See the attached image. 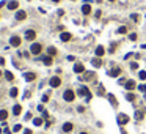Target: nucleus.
Listing matches in <instances>:
<instances>
[{
    "label": "nucleus",
    "instance_id": "obj_1",
    "mask_svg": "<svg viewBox=\"0 0 146 134\" xmlns=\"http://www.w3.org/2000/svg\"><path fill=\"white\" fill-rule=\"evenodd\" d=\"M41 51H43V46H41L39 43H33L30 46V52H32V54H35V55H39Z\"/></svg>",
    "mask_w": 146,
    "mask_h": 134
},
{
    "label": "nucleus",
    "instance_id": "obj_2",
    "mask_svg": "<svg viewBox=\"0 0 146 134\" xmlns=\"http://www.w3.org/2000/svg\"><path fill=\"white\" fill-rule=\"evenodd\" d=\"M63 98H65V101L72 103V101H74V98H75V93H74L72 90H66L65 93H63Z\"/></svg>",
    "mask_w": 146,
    "mask_h": 134
},
{
    "label": "nucleus",
    "instance_id": "obj_3",
    "mask_svg": "<svg viewBox=\"0 0 146 134\" xmlns=\"http://www.w3.org/2000/svg\"><path fill=\"white\" fill-rule=\"evenodd\" d=\"M116 120H118V123H119L121 126H124V125L129 123V117H127L126 114H119L118 117H116Z\"/></svg>",
    "mask_w": 146,
    "mask_h": 134
},
{
    "label": "nucleus",
    "instance_id": "obj_4",
    "mask_svg": "<svg viewBox=\"0 0 146 134\" xmlns=\"http://www.w3.org/2000/svg\"><path fill=\"white\" fill-rule=\"evenodd\" d=\"M49 84H50V87H54V88H57V87H60L61 85V79L58 77V76H54L50 80H49Z\"/></svg>",
    "mask_w": 146,
    "mask_h": 134
},
{
    "label": "nucleus",
    "instance_id": "obj_5",
    "mask_svg": "<svg viewBox=\"0 0 146 134\" xmlns=\"http://www.w3.org/2000/svg\"><path fill=\"white\" fill-rule=\"evenodd\" d=\"M35 38H36V32H35V30L30 28V30L25 32V39H27V41H33Z\"/></svg>",
    "mask_w": 146,
    "mask_h": 134
},
{
    "label": "nucleus",
    "instance_id": "obj_6",
    "mask_svg": "<svg viewBox=\"0 0 146 134\" xmlns=\"http://www.w3.org/2000/svg\"><path fill=\"white\" fill-rule=\"evenodd\" d=\"M21 41H22V39H21L19 36H11V38H10V44H11V46H14V48L21 46Z\"/></svg>",
    "mask_w": 146,
    "mask_h": 134
},
{
    "label": "nucleus",
    "instance_id": "obj_7",
    "mask_svg": "<svg viewBox=\"0 0 146 134\" xmlns=\"http://www.w3.org/2000/svg\"><path fill=\"white\" fill-rule=\"evenodd\" d=\"M74 73H77V74L85 73V66L82 65V63H75V65H74Z\"/></svg>",
    "mask_w": 146,
    "mask_h": 134
},
{
    "label": "nucleus",
    "instance_id": "obj_8",
    "mask_svg": "<svg viewBox=\"0 0 146 134\" xmlns=\"http://www.w3.org/2000/svg\"><path fill=\"white\" fill-rule=\"evenodd\" d=\"M71 38H72V35H71V33H68V32H63V33L60 35V39H61L63 43H68Z\"/></svg>",
    "mask_w": 146,
    "mask_h": 134
},
{
    "label": "nucleus",
    "instance_id": "obj_9",
    "mask_svg": "<svg viewBox=\"0 0 146 134\" xmlns=\"http://www.w3.org/2000/svg\"><path fill=\"white\" fill-rule=\"evenodd\" d=\"M94 52H96V57L101 59V57H104V54H105V49H104V46H97Z\"/></svg>",
    "mask_w": 146,
    "mask_h": 134
},
{
    "label": "nucleus",
    "instance_id": "obj_10",
    "mask_svg": "<svg viewBox=\"0 0 146 134\" xmlns=\"http://www.w3.org/2000/svg\"><path fill=\"white\" fill-rule=\"evenodd\" d=\"M79 95L80 96H88V95H91V93L88 90V87H80V88H79Z\"/></svg>",
    "mask_w": 146,
    "mask_h": 134
},
{
    "label": "nucleus",
    "instance_id": "obj_11",
    "mask_svg": "<svg viewBox=\"0 0 146 134\" xmlns=\"http://www.w3.org/2000/svg\"><path fill=\"white\" fill-rule=\"evenodd\" d=\"M82 13H83L85 16H88V14L91 13V5H90V3H85L83 7H82Z\"/></svg>",
    "mask_w": 146,
    "mask_h": 134
},
{
    "label": "nucleus",
    "instance_id": "obj_12",
    "mask_svg": "<svg viewBox=\"0 0 146 134\" xmlns=\"http://www.w3.org/2000/svg\"><path fill=\"white\" fill-rule=\"evenodd\" d=\"M24 77H25L27 82H32V80L36 79V74H35V73H25V74H24Z\"/></svg>",
    "mask_w": 146,
    "mask_h": 134
},
{
    "label": "nucleus",
    "instance_id": "obj_13",
    "mask_svg": "<svg viewBox=\"0 0 146 134\" xmlns=\"http://www.w3.org/2000/svg\"><path fill=\"white\" fill-rule=\"evenodd\" d=\"M25 17H27V13H25V11H17V13H16V19H17V21H24Z\"/></svg>",
    "mask_w": 146,
    "mask_h": 134
},
{
    "label": "nucleus",
    "instance_id": "obj_14",
    "mask_svg": "<svg viewBox=\"0 0 146 134\" xmlns=\"http://www.w3.org/2000/svg\"><path fill=\"white\" fill-rule=\"evenodd\" d=\"M124 85H126V88L129 90V92H132L133 88H135V82H133V80H126Z\"/></svg>",
    "mask_w": 146,
    "mask_h": 134
},
{
    "label": "nucleus",
    "instance_id": "obj_15",
    "mask_svg": "<svg viewBox=\"0 0 146 134\" xmlns=\"http://www.w3.org/2000/svg\"><path fill=\"white\" fill-rule=\"evenodd\" d=\"M112 77H116V76H119L121 74V68H113V69H110V73H108Z\"/></svg>",
    "mask_w": 146,
    "mask_h": 134
},
{
    "label": "nucleus",
    "instance_id": "obj_16",
    "mask_svg": "<svg viewBox=\"0 0 146 134\" xmlns=\"http://www.w3.org/2000/svg\"><path fill=\"white\" fill-rule=\"evenodd\" d=\"M72 128H74V125L68 121V123L63 125V131H65V132H71V131H72Z\"/></svg>",
    "mask_w": 146,
    "mask_h": 134
},
{
    "label": "nucleus",
    "instance_id": "obj_17",
    "mask_svg": "<svg viewBox=\"0 0 146 134\" xmlns=\"http://www.w3.org/2000/svg\"><path fill=\"white\" fill-rule=\"evenodd\" d=\"M91 63H93V65H94L96 68H101V66H102V60L99 59V57H96V59H93V60H91Z\"/></svg>",
    "mask_w": 146,
    "mask_h": 134
},
{
    "label": "nucleus",
    "instance_id": "obj_18",
    "mask_svg": "<svg viewBox=\"0 0 146 134\" xmlns=\"http://www.w3.org/2000/svg\"><path fill=\"white\" fill-rule=\"evenodd\" d=\"M21 112H22V106L21 104H16V106L13 107V114L14 115H21Z\"/></svg>",
    "mask_w": 146,
    "mask_h": 134
},
{
    "label": "nucleus",
    "instance_id": "obj_19",
    "mask_svg": "<svg viewBox=\"0 0 146 134\" xmlns=\"http://www.w3.org/2000/svg\"><path fill=\"white\" fill-rule=\"evenodd\" d=\"M17 7H19V3H17L16 0H11L8 3V10H17Z\"/></svg>",
    "mask_w": 146,
    "mask_h": 134
},
{
    "label": "nucleus",
    "instance_id": "obj_20",
    "mask_svg": "<svg viewBox=\"0 0 146 134\" xmlns=\"http://www.w3.org/2000/svg\"><path fill=\"white\" fill-rule=\"evenodd\" d=\"M43 63H44L46 66H50V65H52V57H50V55H46L44 59H43Z\"/></svg>",
    "mask_w": 146,
    "mask_h": 134
},
{
    "label": "nucleus",
    "instance_id": "obj_21",
    "mask_svg": "<svg viewBox=\"0 0 146 134\" xmlns=\"http://www.w3.org/2000/svg\"><path fill=\"white\" fill-rule=\"evenodd\" d=\"M93 77H94V73H85L83 77H82V80H91Z\"/></svg>",
    "mask_w": 146,
    "mask_h": 134
},
{
    "label": "nucleus",
    "instance_id": "obj_22",
    "mask_svg": "<svg viewBox=\"0 0 146 134\" xmlns=\"http://www.w3.org/2000/svg\"><path fill=\"white\" fill-rule=\"evenodd\" d=\"M7 118H8V112H7L5 109H2V110H0V120H2V121H5Z\"/></svg>",
    "mask_w": 146,
    "mask_h": 134
},
{
    "label": "nucleus",
    "instance_id": "obj_23",
    "mask_svg": "<svg viewBox=\"0 0 146 134\" xmlns=\"http://www.w3.org/2000/svg\"><path fill=\"white\" fill-rule=\"evenodd\" d=\"M17 93H19V90H17L16 87H13V88L10 90V96H11V98H16V96H17Z\"/></svg>",
    "mask_w": 146,
    "mask_h": 134
},
{
    "label": "nucleus",
    "instance_id": "obj_24",
    "mask_svg": "<svg viewBox=\"0 0 146 134\" xmlns=\"http://www.w3.org/2000/svg\"><path fill=\"white\" fill-rule=\"evenodd\" d=\"M47 54H49L50 57H54V55H57V49H55V48H52V46H50V48L47 49Z\"/></svg>",
    "mask_w": 146,
    "mask_h": 134
},
{
    "label": "nucleus",
    "instance_id": "obj_25",
    "mask_svg": "<svg viewBox=\"0 0 146 134\" xmlns=\"http://www.w3.org/2000/svg\"><path fill=\"white\" fill-rule=\"evenodd\" d=\"M143 117H144V114L141 112V110H137V112H135V118L137 120H143Z\"/></svg>",
    "mask_w": 146,
    "mask_h": 134
},
{
    "label": "nucleus",
    "instance_id": "obj_26",
    "mask_svg": "<svg viewBox=\"0 0 146 134\" xmlns=\"http://www.w3.org/2000/svg\"><path fill=\"white\" fill-rule=\"evenodd\" d=\"M5 77H7V80H13V79H14V76H13V73L5 71Z\"/></svg>",
    "mask_w": 146,
    "mask_h": 134
},
{
    "label": "nucleus",
    "instance_id": "obj_27",
    "mask_svg": "<svg viewBox=\"0 0 146 134\" xmlns=\"http://www.w3.org/2000/svg\"><path fill=\"white\" fill-rule=\"evenodd\" d=\"M33 125L35 126H41L43 125V118H33Z\"/></svg>",
    "mask_w": 146,
    "mask_h": 134
},
{
    "label": "nucleus",
    "instance_id": "obj_28",
    "mask_svg": "<svg viewBox=\"0 0 146 134\" xmlns=\"http://www.w3.org/2000/svg\"><path fill=\"white\" fill-rule=\"evenodd\" d=\"M118 33H121V35H124V33H127V27H124V25H121V27L118 28Z\"/></svg>",
    "mask_w": 146,
    "mask_h": 134
},
{
    "label": "nucleus",
    "instance_id": "obj_29",
    "mask_svg": "<svg viewBox=\"0 0 146 134\" xmlns=\"http://www.w3.org/2000/svg\"><path fill=\"white\" fill-rule=\"evenodd\" d=\"M108 100H110V103H112L113 106H116V104H118V101L115 100V96H113V95H108Z\"/></svg>",
    "mask_w": 146,
    "mask_h": 134
},
{
    "label": "nucleus",
    "instance_id": "obj_30",
    "mask_svg": "<svg viewBox=\"0 0 146 134\" xmlns=\"http://www.w3.org/2000/svg\"><path fill=\"white\" fill-rule=\"evenodd\" d=\"M126 98H127V101H133L135 100V95H133V93H127Z\"/></svg>",
    "mask_w": 146,
    "mask_h": 134
},
{
    "label": "nucleus",
    "instance_id": "obj_31",
    "mask_svg": "<svg viewBox=\"0 0 146 134\" xmlns=\"http://www.w3.org/2000/svg\"><path fill=\"white\" fill-rule=\"evenodd\" d=\"M138 77L141 79V80H144V79H146V71H140V73H138Z\"/></svg>",
    "mask_w": 146,
    "mask_h": 134
},
{
    "label": "nucleus",
    "instance_id": "obj_32",
    "mask_svg": "<svg viewBox=\"0 0 146 134\" xmlns=\"http://www.w3.org/2000/svg\"><path fill=\"white\" fill-rule=\"evenodd\" d=\"M138 90L143 92V93H146V84H140V85H138Z\"/></svg>",
    "mask_w": 146,
    "mask_h": 134
},
{
    "label": "nucleus",
    "instance_id": "obj_33",
    "mask_svg": "<svg viewBox=\"0 0 146 134\" xmlns=\"http://www.w3.org/2000/svg\"><path fill=\"white\" fill-rule=\"evenodd\" d=\"M129 39H130V41H135V39H137V33H130L129 35Z\"/></svg>",
    "mask_w": 146,
    "mask_h": 134
},
{
    "label": "nucleus",
    "instance_id": "obj_34",
    "mask_svg": "<svg viewBox=\"0 0 146 134\" xmlns=\"http://www.w3.org/2000/svg\"><path fill=\"white\" fill-rule=\"evenodd\" d=\"M115 49H116V43H112V46H110V54H112V52H115Z\"/></svg>",
    "mask_w": 146,
    "mask_h": 134
},
{
    "label": "nucleus",
    "instance_id": "obj_35",
    "mask_svg": "<svg viewBox=\"0 0 146 134\" xmlns=\"http://www.w3.org/2000/svg\"><path fill=\"white\" fill-rule=\"evenodd\" d=\"M21 129H22V126H21V125H14V128H13V131H14V132L21 131Z\"/></svg>",
    "mask_w": 146,
    "mask_h": 134
},
{
    "label": "nucleus",
    "instance_id": "obj_36",
    "mask_svg": "<svg viewBox=\"0 0 146 134\" xmlns=\"http://www.w3.org/2000/svg\"><path fill=\"white\" fill-rule=\"evenodd\" d=\"M105 93V88H104V85H99V95H104Z\"/></svg>",
    "mask_w": 146,
    "mask_h": 134
},
{
    "label": "nucleus",
    "instance_id": "obj_37",
    "mask_svg": "<svg viewBox=\"0 0 146 134\" xmlns=\"http://www.w3.org/2000/svg\"><path fill=\"white\" fill-rule=\"evenodd\" d=\"M130 68H132V69H137V68H138V65H137L135 62H133V63H130Z\"/></svg>",
    "mask_w": 146,
    "mask_h": 134
},
{
    "label": "nucleus",
    "instance_id": "obj_38",
    "mask_svg": "<svg viewBox=\"0 0 146 134\" xmlns=\"http://www.w3.org/2000/svg\"><path fill=\"white\" fill-rule=\"evenodd\" d=\"M49 101V95H44L43 96V103H47Z\"/></svg>",
    "mask_w": 146,
    "mask_h": 134
},
{
    "label": "nucleus",
    "instance_id": "obj_39",
    "mask_svg": "<svg viewBox=\"0 0 146 134\" xmlns=\"http://www.w3.org/2000/svg\"><path fill=\"white\" fill-rule=\"evenodd\" d=\"M132 21L137 22V21H138V14H132Z\"/></svg>",
    "mask_w": 146,
    "mask_h": 134
},
{
    "label": "nucleus",
    "instance_id": "obj_40",
    "mask_svg": "<svg viewBox=\"0 0 146 134\" xmlns=\"http://www.w3.org/2000/svg\"><path fill=\"white\" fill-rule=\"evenodd\" d=\"M24 134H33V132H32V129H25V131H24Z\"/></svg>",
    "mask_w": 146,
    "mask_h": 134
},
{
    "label": "nucleus",
    "instance_id": "obj_41",
    "mask_svg": "<svg viewBox=\"0 0 146 134\" xmlns=\"http://www.w3.org/2000/svg\"><path fill=\"white\" fill-rule=\"evenodd\" d=\"M5 134H11V131L8 129V128H5Z\"/></svg>",
    "mask_w": 146,
    "mask_h": 134
},
{
    "label": "nucleus",
    "instance_id": "obj_42",
    "mask_svg": "<svg viewBox=\"0 0 146 134\" xmlns=\"http://www.w3.org/2000/svg\"><path fill=\"white\" fill-rule=\"evenodd\" d=\"M0 65H5V60L2 59V57H0Z\"/></svg>",
    "mask_w": 146,
    "mask_h": 134
},
{
    "label": "nucleus",
    "instance_id": "obj_43",
    "mask_svg": "<svg viewBox=\"0 0 146 134\" xmlns=\"http://www.w3.org/2000/svg\"><path fill=\"white\" fill-rule=\"evenodd\" d=\"M52 2H55V3H57V2H60V0H52Z\"/></svg>",
    "mask_w": 146,
    "mask_h": 134
},
{
    "label": "nucleus",
    "instance_id": "obj_44",
    "mask_svg": "<svg viewBox=\"0 0 146 134\" xmlns=\"http://www.w3.org/2000/svg\"><path fill=\"white\" fill-rule=\"evenodd\" d=\"M80 134H88V132H80Z\"/></svg>",
    "mask_w": 146,
    "mask_h": 134
},
{
    "label": "nucleus",
    "instance_id": "obj_45",
    "mask_svg": "<svg viewBox=\"0 0 146 134\" xmlns=\"http://www.w3.org/2000/svg\"><path fill=\"white\" fill-rule=\"evenodd\" d=\"M110 2H115V0H110Z\"/></svg>",
    "mask_w": 146,
    "mask_h": 134
},
{
    "label": "nucleus",
    "instance_id": "obj_46",
    "mask_svg": "<svg viewBox=\"0 0 146 134\" xmlns=\"http://www.w3.org/2000/svg\"><path fill=\"white\" fill-rule=\"evenodd\" d=\"M0 76H2V71H0Z\"/></svg>",
    "mask_w": 146,
    "mask_h": 134
},
{
    "label": "nucleus",
    "instance_id": "obj_47",
    "mask_svg": "<svg viewBox=\"0 0 146 134\" xmlns=\"http://www.w3.org/2000/svg\"><path fill=\"white\" fill-rule=\"evenodd\" d=\"M144 100H146V96H144Z\"/></svg>",
    "mask_w": 146,
    "mask_h": 134
}]
</instances>
